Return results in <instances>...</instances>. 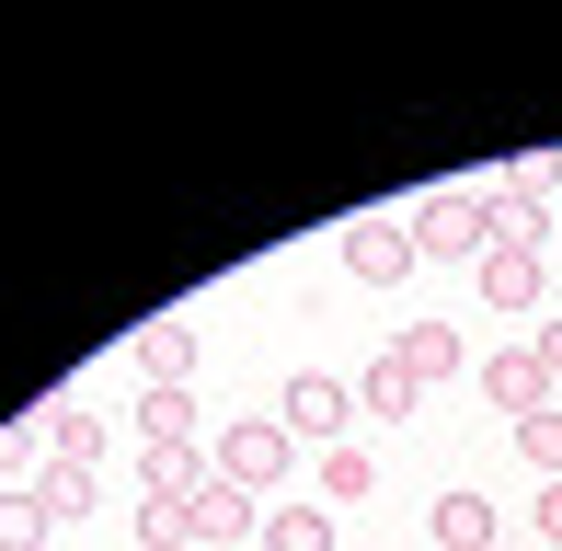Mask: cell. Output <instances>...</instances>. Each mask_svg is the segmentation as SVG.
<instances>
[{
  "instance_id": "cell-1",
  "label": "cell",
  "mask_w": 562,
  "mask_h": 551,
  "mask_svg": "<svg viewBox=\"0 0 562 551\" xmlns=\"http://www.w3.org/2000/svg\"><path fill=\"white\" fill-rule=\"evenodd\" d=\"M207 460H218L241 494H276V483L299 471V437H288L276 414H241V425H218V448H207Z\"/></svg>"
},
{
  "instance_id": "cell-2",
  "label": "cell",
  "mask_w": 562,
  "mask_h": 551,
  "mask_svg": "<svg viewBox=\"0 0 562 551\" xmlns=\"http://www.w3.org/2000/svg\"><path fill=\"white\" fill-rule=\"evenodd\" d=\"M184 529L207 540V551H241L252 529H265V494H241V483H229V471L207 460V471L184 483Z\"/></svg>"
},
{
  "instance_id": "cell-3",
  "label": "cell",
  "mask_w": 562,
  "mask_h": 551,
  "mask_svg": "<svg viewBox=\"0 0 562 551\" xmlns=\"http://www.w3.org/2000/svg\"><path fill=\"white\" fill-rule=\"evenodd\" d=\"M482 241H494V218H482V184H437V195H425V207H414V254H471L482 265Z\"/></svg>"
},
{
  "instance_id": "cell-4",
  "label": "cell",
  "mask_w": 562,
  "mask_h": 551,
  "mask_svg": "<svg viewBox=\"0 0 562 551\" xmlns=\"http://www.w3.org/2000/svg\"><path fill=\"white\" fill-rule=\"evenodd\" d=\"M276 425H288L299 448H345V425H356V391L334 380V368H299V380H288V403H276Z\"/></svg>"
},
{
  "instance_id": "cell-5",
  "label": "cell",
  "mask_w": 562,
  "mask_h": 551,
  "mask_svg": "<svg viewBox=\"0 0 562 551\" xmlns=\"http://www.w3.org/2000/svg\"><path fill=\"white\" fill-rule=\"evenodd\" d=\"M414 265H425L414 254V218H356V230H345V276H356V288H402Z\"/></svg>"
},
{
  "instance_id": "cell-6",
  "label": "cell",
  "mask_w": 562,
  "mask_h": 551,
  "mask_svg": "<svg viewBox=\"0 0 562 551\" xmlns=\"http://www.w3.org/2000/svg\"><path fill=\"white\" fill-rule=\"evenodd\" d=\"M471 380H482V403H494L505 425H517V414H540V403H551V368H540V345H494V357H482V368H471Z\"/></svg>"
},
{
  "instance_id": "cell-7",
  "label": "cell",
  "mask_w": 562,
  "mask_h": 551,
  "mask_svg": "<svg viewBox=\"0 0 562 551\" xmlns=\"http://www.w3.org/2000/svg\"><path fill=\"white\" fill-rule=\"evenodd\" d=\"M391 368H414V380L437 391V380H459V368H471V345H459V322H402Z\"/></svg>"
},
{
  "instance_id": "cell-8",
  "label": "cell",
  "mask_w": 562,
  "mask_h": 551,
  "mask_svg": "<svg viewBox=\"0 0 562 551\" xmlns=\"http://www.w3.org/2000/svg\"><path fill=\"white\" fill-rule=\"evenodd\" d=\"M138 448L149 460H184L195 448V391H138Z\"/></svg>"
},
{
  "instance_id": "cell-9",
  "label": "cell",
  "mask_w": 562,
  "mask_h": 551,
  "mask_svg": "<svg viewBox=\"0 0 562 551\" xmlns=\"http://www.w3.org/2000/svg\"><path fill=\"white\" fill-rule=\"evenodd\" d=\"M425 529H437V551H494V494L448 483V494H437V517H425Z\"/></svg>"
},
{
  "instance_id": "cell-10",
  "label": "cell",
  "mask_w": 562,
  "mask_h": 551,
  "mask_svg": "<svg viewBox=\"0 0 562 551\" xmlns=\"http://www.w3.org/2000/svg\"><path fill=\"white\" fill-rule=\"evenodd\" d=\"M138 380L149 391H184L195 380V322H149V334H138Z\"/></svg>"
},
{
  "instance_id": "cell-11",
  "label": "cell",
  "mask_w": 562,
  "mask_h": 551,
  "mask_svg": "<svg viewBox=\"0 0 562 551\" xmlns=\"http://www.w3.org/2000/svg\"><path fill=\"white\" fill-rule=\"evenodd\" d=\"M35 506L69 529V517H92V506H104V471H92V460H46V471H35Z\"/></svg>"
},
{
  "instance_id": "cell-12",
  "label": "cell",
  "mask_w": 562,
  "mask_h": 551,
  "mask_svg": "<svg viewBox=\"0 0 562 551\" xmlns=\"http://www.w3.org/2000/svg\"><path fill=\"white\" fill-rule=\"evenodd\" d=\"M311 483H322V506H368V494H379V460H368V448H311Z\"/></svg>"
},
{
  "instance_id": "cell-13",
  "label": "cell",
  "mask_w": 562,
  "mask_h": 551,
  "mask_svg": "<svg viewBox=\"0 0 562 551\" xmlns=\"http://www.w3.org/2000/svg\"><path fill=\"white\" fill-rule=\"evenodd\" d=\"M471 288L494 299V311H540L551 276H540V254H482V265H471Z\"/></svg>"
},
{
  "instance_id": "cell-14",
  "label": "cell",
  "mask_w": 562,
  "mask_h": 551,
  "mask_svg": "<svg viewBox=\"0 0 562 551\" xmlns=\"http://www.w3.org/2000/svg\"><path fill=\"white\" fill-rule=\"evenodd\" d=\"M35 437H46V460H104V414L92 403H46Z\"/></svg>"
},
{
  "instance_id": "cell-15",
  "label": "cell",
  "mask_w": 562,
  "mask_h": 551,
  "mask_svg": "<svg viewBox=\"0 0 562 551\" xmlns=\"http://www.w3.org/2000/svg\"><path fill=\"white\" fill-rule=\"evenodd\" d=\"M356 403H368L379 425H402V414H414V403H425V380H414V368H391V357H379V368H368V380H356Z\"/></svg>"
},
{
  "instance_id": "cell-16",
  "label": "cell",
  "mask_w": 562,
  "mask_h": 551,
  "mask_svg": "<svg viewBox=\"0 0 562 551\" xmlns=\"http://www.w3.org/2000/svg\"><path fill=\"white\" fill-rule=\"evenodd\" d=\"M265 551H334V506H276L265 517Z\"/></svg>"
},
{
  "instance_id": "cell-17",
  "label": "cell",
  "mask_w": 562,
  "mask_h": 551,
  "mask_svg": "<svg viewBox=\"0 0 562 551\" xmlns=\"http://www.w3.org/2000/svg\"><path fill=\"white\" fill-rule=\"evenodd\" d=\"M517 460L540 471V483H562V403H540V414H517Z\"/></svg>"
},
{
  "instance_id": "cell-18",
  "label": "cell",
  "mask_w": 562,
  "mask_h": 551,
  "mask_svg": "<svg viewBox=\"0 0 562 551\" xmlns=\"http://www.w3.org/2000/svg\"><path fill=\"white\" fill-rule=\"evenodd\" d=\"M138 551H195V529H184V494H138Z\"/></svg>"
},
{
  "instance_id": "cell-19",
  "label": "cell",
  "mask_w": 562,
  "mask_h": 551,
  "mask_svg": "<svg viewBox=\"0 0 562 551\" xmlns=\"http://www.w3.org/2000/svg\"><path fill=\"white\" fill-rule=\"evenodd\" d=\"M46 540H58V517L35 494H0V551H46Z\"/></svg>"
},
{
  "instance_id": "cell-20",
  "label": "cell",
  "mask_w": 562,
  "mask_h": 551,
  "mask_svg": "<svg viewBox=\"0 0 562 551\" xmlns=\"http://www.w3.org/2000/svg\"><path fill=\"white\" fill-rule=\"evenodd\" d=\"M540 540L562 551V483H540Z\"/></svg>"
},
{
  "instance_id": "cell-21",
  "label": "cell",
  "mask_w": 562,
  "mask_h": 551,
  "mask_svg": "<svg viewBox=\"0 0 562 551\" xmlns=\"http://www.w3.org/2000/svg\"><path fill=\"white\" fill-rule=\"evenodd\" d=\"M540 368H551V391H562V322H540Z\"/></svg>"
},
{
  "instance_id": "cell-22",
  "label": "cell",
  "mask_w": 562,
  "mask_h": 551,
  "mask_svg": "<svg viewBox=\"0 0 562 551\" xmlns=\"http://www.w3.org/2000/svg\"><path fill=\"white\" fill-rule=\"evenodd\" d=\"M195 551H207V540H195Z\"/></svg>"
}]
</instances>
